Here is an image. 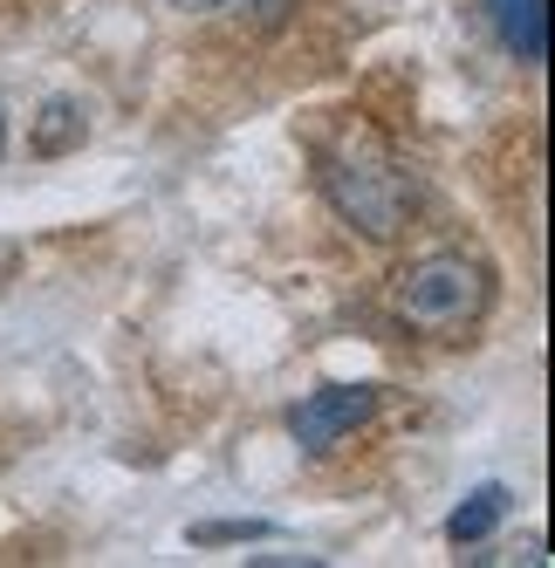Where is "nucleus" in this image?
<instances>
[{
	"label": "nucleus",
	"mask_w": 555,
	"mask_h": 568,
	"mask_svg": "<svg viewBox=\"0 0 555 568\" xmlns=\"http://www.w3.org/2000/svg\"><path fill=\"white\" fill-rule=\"evenodd\" d=\"M83 103H69V97H56V103H42V116H34V151L42 158H56V151H69V144H83Z\"/></svg>",
	"instance_id": "nucleus-6"
},
{
	"label": "nucleus",
	"mask_w": 555,
	"mask_h": 568,
	"mask_svg": "<svg viewBox=\"0 0 555 568\" xmlns=\"http://www.w3.org/2000/svg\"><path fill=\"white\" fill-rule=\"evenodd\" d=\"M487 14H494V34L514 62L548 55V0H487Z\"/></svg>",
	"instance_id": "nucleus-4"
},
{
	"label": "nucleus",
	"mask_w": 555,
	"mask_h": 568,
	"mask_svg": "<svg viewBox=\"0 0 555 568\" xmlns=\"http://www.w3.org/2000/svg\"><path fill=\"white\" fill-rule=\"evenodd\" d=\"M371 412H377V390H371V384H330V390H315V397L295 404V412H289V432H295L302 453H336V445L364 425Z\"/></svg>",
	"instance_id": "nucleus-3"
},
{
	"label": "nucleus",
	"mask_w": 555,
	"mask_h": 568,
	"mask_svg": "<svg viewBox=\"0 0 555 568\" xmlns=\"http://www.w3.org/2000/svg\"><path fill=\"white\" fill-rule=\"evenodd\" d=\"M0 158H8V103H0Z\"/></svg>",
	"instance_id": "nucleus-8"
},
{
	"label": "nucleus",
	"mask_w": 555,
	"mask_h": 568,
	"mask_svg": "<svg viewBox=\"0 0 555 568\" xmlns=\"http://www.w3.org/2000/svg\"><path fill=\"white\" fill-rule=\"evenodd\" d=\"M274 527L268 520H213V527H192V541H268Z\"/></svg>",
	"instance_id": "nucleus-7"
},
{
	"label": "nucleus",
	"mask_w": 555,
	"mask_h": 568,
	"mask_svg": "<svg viewBox=\"0 0 555 568\" xmlns=\"http://www.w3.org/2000/svg\"><path fill=\"white\" fill-rule=\"evenodd\" d=\"M487 295H494L487 267L473 254H460V247H446V254H425V261H412L398 274V302L391 308H398L405 329L453 343V336H466L473 322L487 315Z\"/></svg>",
	"instance_id": "nucleus-2"
},
{
	"label": "nucleus",
	"mask_w": 555,
	"mask_h": 568,
	"mask_svg": "<svg viewBox=\"0 0 555 568\" xmlns=\"http://www.w3.org/2000/svg\"><path fill=\"white\" fill-rule=\"evenodd\" d=\"M323 192H330V206L371 240H398L412 226V206H418V185L398 165V151L377 131H356V124L323 144Z\"/></svg>",
	"instance_id": "nucleus-1"
},
{
	"label": "nucleus",
	"mask_w": 555,
	"mask_h": 568,
	"mask_svg": "<svg viewBox=\"0 0 555 568\" xmlns=\"http://www.w3.org/2000/svg\"><path fill=\"white\" fill-rule=\"evenodd\" d=\"M179 8H226V0H179Z\"/></svg>",
	"instance_id": "nucleus-9"
},
{
	"label": "nucleus",
	"mask_w": 555,
	"mask_h": 568,
	"mask_svg": "<svg viewBox=\"0 0 555 568\" xmlns=\"http://www.w3.org/2000/svg\"><path fill=\"white\" fill-rule=\"evenodd\" d=\"M507 520V486H481V494H466V507H453V520H446V541H487L494 527Z\"/></svg>",
	"instance_id": "nucleus-5"
}]
</instances>
